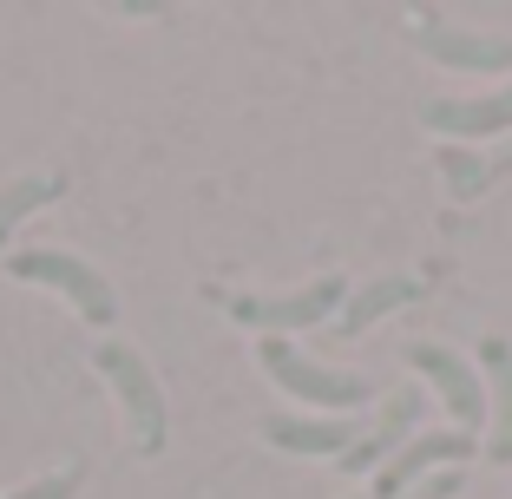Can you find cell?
Wrapping results in <instances>:
<instances>
[{
  "instance_id": "52a82bcc",
  "label": "cell",
  "mask_w": 512,
  "mask_h": 499,
  "mask_svg": "<svg viewBox=\"0 0 512 499\" xmlns=\"http://www.w3.org/2000/svg\"><path fill=\"white\" fill-rule=\"evenodd\" d=\"M421 408H427V394H421V388L375 394V408L362 414V434H355V447L335 460V473H348V480H375V473L388 467L394 454H401L407 440L421 434Z\"/></svg>"
},
{
  "instance_id": "3957f363",
  "label": "cell",
  "mask_w": 512,
  "mask_h": 499,
  "mask_svg": "<svg viewBox=\"0 0 512 499\" xmlns=\"http://www.w3.org/2000/svg\"><path fill=\"white\" fill-rule=\"evenodd\" d=\"M7 276H14V283L46 289V296H60V303L73 309L86 329H99V335H112V322H119V296H112V283L92 270L79 250H60V243H27V250L7 257Z\"/></svg>"
},
{
  "instance_id": "6da1fadb",
  "label": "cell",
  "mask_w": 512,
  "mask_h": 499,
  "mask_svg": "<svg viewBox=\"0 0 512 499\" xmlns=\"http://www.w3.org/2000/svg\"><path fill=\"white\" fill-rule=\"evenodd\" d=\"M217 303H224V316L237 322V329L296 342L302 329H322V322L342 316L348 276H309V283H296V289H217Z\"/></svg>"
},
{
  "instance_id": "ba28073f",
  "label": "cell",
  "mask_w": 512,
  "mask_h": 499,
  "mask_svg": "<svg viewBox=\"0 0 512 499\" xmlns=\"http://www.w3.org/2000/svg\"><path fill=\"white\" fill-rule=\"evenodd\" d=\"M421 125L440 145H499L512 138V79L493 92H434L421 99Z\"/></svg>"
},
{
  "instance_id": "277c9868",
  "label": "cell",
  "mask_w": 512,
  "mask_h": 499,
  "mask_svg": "<svg viewBox=\"0 0 512 499\" xmlns=\"http://www.w3.org/2000/svg\"><path fill=\"white\" fill-rule=\"evenodd\" d=\"M92 368H99V381L119 394L125 427H132V447L145 460L165 454L171 408H165V388H158V375H151V362H145V348L125 342V335H99V342H92Z\"/></svg>"
},
{
  "instance_id": "8fae6325",
  "label": "cell",
  "mask_w": 512,
  "mask_h": 499,
  "mask_svg": "<svg viewBox=\"0 0 512 499\" xmlns=\"http://www.w3.org/2000/svg\"><path fill=\"white\" fill-rule=\"evenodd\" d=\"M473 362L486 375V434H480V460L512 467V335H480Z\"/></svg>"
},
{
  "instance_id": "30bf717a",
  "label": "cell",
  "mask_w": 512,
  "mask_h": 499,
  "mask_svg": "<svg viewBox=\"0 0 512 499\" xmlns=\"http://www.w3.org/2000/svg\"><path fill=\"white\" fill-rule=\"evenodd\" d=\"M362 434V414H263V440H270L276 454H296V460H342Z\"/></svg>"
},
{
  "instance_id": "5b68a950",
  "label": "cell",
  "mask_w": 512,
  "mask_h": 499,
  "mask_svg": "<svg viewBox=\"0 0 512 499\" xmlns=\"http://www.w3.org/2000/svg\"><path fill=\"white\" fill-rule=\"evenodd\" d=\"M401 362H407V375H414V381L434 388V401L447 408V427H460V434H473V440L486 434V375H480V362H473L467 348L407 342Z\"/></svg>"
},
{
  "instance_id": "4fadbf2b",
  "label": "cell",
  "mask_w": 512,
  "mask_h": 499,
  "mask_svg": "<svg viewBox=\"0 0 512 499\" xmlns=\"http://www.w3.org/2000/svg\"><path fill=\"white\" fill-rule=\"evenodd\" d=\"M407 303H421V276L381 270V276H368V283H348V303H342V316H335V329H342V335H362V329L388 322L394 309H407Z\"/></svg>"
},
{
  "instance_id": "9c48e42d",
  "label": "cell",
  "mask_w": 512,
  "mask_h": 499,
  "mask_svg": "<svg viewBox=\"0 0 512 499\" xmlns=\"http://www.w3.org/2000/svg\"><path fill=\"white\" fill-rule=\"evenodd\" d=\"M473 454H480V440L460 434V427H421V434H414L401 454L375 473V499H401L407 486L434 480V473H460Z\"/></svg>"
},
{
  "instance_id": "2e32d148",
  "label": "cell",
  "mask_w": 512,
  "mask_h": 499,
  "mask_svg": "<svg viewBox=\"0 0 512 499\" xmlns=\"http://www.w3.org/2000/svg\"><path fill=\"white\" fill-rule=\"evenodd\" d=\"M348 499H375V493H348Z\"/></svg>"
},
{
  "instance_id": "5bb4252c",
  "label": "cell",
  "mask_w": 512,
  "mask_h": 499,
  "mask_svg": "<svg viewBox=\"0 0 512 499\" xmlns=\"http://www.w3.org/2000/svg\"><path fill=\"white\" fill-rule=\"evenodd\" d=\"M60 197H66V178H60V171H20V178H7V184H0V243L14 237L33 211L60 204Z\"/></svg>"
},
{
  "instance_id": "7c38bea8",
  "label": "cell",
  "mask_w": 512,
  "mask_h": 499,
  "mask_svg": "<svg viewBox=\"0 0 512 499\" xmlns=\"http://www.w3.org/2000/svg\"><path fill=\"white\" fill-rule=\"evenodd\" d=\"M434 165L447 178L453 204H473V197L512 178V138H499V145H434Z\"/></svg>"
},
{
  "instance_id": "9a60e30c",
  "label": "cell",
  "mask_w": 512,
  "mask_h": 499,
  "mask_svg": "<svg viewBox=\"0 0 512 499\" xmlns=\"http://www.w3.org/2000/svg\"><path fill=\"white\" fill-rule=\"evenodd\" d=\"M79 486H86V460H60V467H46L40 480L14 486V493H0V499H73Z\"/></svg>"
},
{
  "instance_id": "8992f818",
  "label": "cell",
  "mask_w": 512,
  "mask_h": 499,
  "mask_svg": "<svg viewBox=\"0 0 512 499\" xmlns=\"http://www.w3.org/2000/svg\"><path fill=\"white\" fill-rule=\"evenodd\" d=\"M407 40H414V53H427V60L447 66V73H467V79L512 73V40H506V33L460 27V20L434 14V7H421V14L407 20Z\"/></svg>"
},
{
  "instance_id": "7a4b0ae2",
  "label": "cell",
  "mask_w": 512,
  "mask_h": 499,
  "mask_svg": "<svg viewBox=\"0 0 512 499\" xmlns=\"http://www.w3.org/2000/svg\"><path fill=\"white\" fill-rule=\"evenodd\" d=\"M256 362L289 401H302V414H368L375 408V388L368 375H348V368L316 362L309 348L283 342V335H256Z\"/></svg>"
}]
</instances>
